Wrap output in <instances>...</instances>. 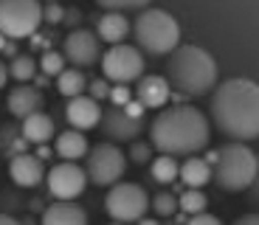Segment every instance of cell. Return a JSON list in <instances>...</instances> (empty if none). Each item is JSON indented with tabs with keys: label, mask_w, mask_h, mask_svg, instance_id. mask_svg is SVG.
<instances>
[{
	"label": "cell",
	"mask_w": 259,
	"mask_h": 225,
	"mask_svg": "<svg viewBox=\"0 0 259 225\" xmlns=\"http://www.w3.org/2000/svg\"><path fill=\"white\" fill-rule=\"evenodd\" d=\"M211 121L231 141L259 138V84L251 79H228L211 90Z\"/></svg>",
	"instance_id": "cell-1"
},
{
	"label": "cell",
	"mask_w": 259,
	"mask_h": 225,
	"mask_svg": "<svg viewBox=\"0 0 259 225\" xmlns=\"http://www.w3.org/2000/svg\"><path fill=\"white\" fill-rule=\"evenodd\" d=\"M211 129L208 118L192 104H175V107L161 110L152 124H149V147L161 155H197L208 147Z\"/></svg>",
	"instance_id": "cell-2"
},
{
	"label": "cell",
	"mask_w": 259,
	"mask_h": 225,
	"mask_svg": "<svg viewBox=\"0 0 259 225\" xmlns=\"http://www.w3.org/2000/svg\"><path fill=\"white\" fill-rule=\"evenodd\" d=\"M178 96H206L217 87V62L200 45H178L166 59V76H163Z\"/></svg>",
	"instance_id": "cell-3"
},
{
	"label": "cell",
	"mask_w": 259,
	"mask_h": 225,
	"mask_svg": "<svg viewBox=\"0 0 259 225\" xmlns=\"http://www.w3.org/2000/svg\"><path fill=\"white\" fill-rule=\"evenodd\" d=\"M259 177L256 152H251L248 144H226L217 149V161L211 166V180L223 192H245Z\"/></svg>",
	"instance_id": "cell-4"
},
{
	"label": "cell",
	"mask_w": 259,
	"mask_h": 225,
	"mask_svg": "<svg viewBox=\"0 0 259 225\" xmlns=\"http://www.w3.org/2000/svg\"><path fill=\"white\" fill-rule=\"evenodd\" d=\"M133 34H136L138 51L152 54V57H169V54L181 45V26H178V20L169 12H163V9H149L147 6L136 17Z\"/></svg>",
	"instance_id": "cell-5"
},
{
	"label": "cell",
	"mask_w": 259,
	"mask_h": 225,
	"mask_svg": "<svg viewBox=\"0 0 259 225\" xmlns=\"http://www.w3.org/2000/svg\"><path fill=\"white\" fill-rule=\"evenodd\" d=\"M42 23V6L37 0H0V34L6 39L34 37Z\"/></svg>",
	"instance_id": "cell-6"
},
{
	"label": "cell",
	"mask_w": 259,
	"mask_h": 225,
	"mask_svg": "<svg viewBox=\"0 0 259 225\" xmlns=\"http://www.w3.org/2000/svg\"><path fill=\"white\" fill-rule=\"evenodd\" d=\"M104 211L113 222H141L149 211V194L138 183H116L104 197Z\"/></svg>",
	"instance_id": "cell-7"
},
{
	"label": "cell",
	"mask_w": 259,
	"mask_h": 225,
	"mask_svg": "<svg viewBox=\"0 0 259 225\" xmlns=\"http://www.w3.org/2000/svg\"><path fill=\"white\" fill-rule=\"evenodd\" d=\"M124 172H127V155L116 147V144H96L93 149H88V169L84 174L96 183V186H116L121 183Z\"/></svg>",
	"instance_id": "cell-8"
},
{
	"label": "cell",
	"mask_w": 259,
	"mask_h": 225,
	"mask_svg": "<svg viewBox=\"0 0 259 225\" xmlns=\"http://www.w3.org/2000/svg\"><path fill=\"white\" fill-rule=\"evenodd\" d=\"M102 73L113 84H130L144 76V54L136 45H113L102 54Z\"/></svg>",
	"instance_id": "cell-9"
},
{
	"label": "cell",
	"mask_w": 259,
	"mask_h": 225,
	"mask_svg": "<svg viewBox=\"0 0 259 225\" xmlns=\"http://www.w3.org/2000/svg\"><path fill=\"white\" fill-rule=\"evenodd\" d=\"M46 180H48V192L57 200H62V203H71L88 186V174H84V169L79 163H57L48 172Z\"/></svg>",
	"instance_id": "cell-10"
},
{
	"label": "cell",
	"mask_w": 259,
	"mask_h": 225,
	"mask_svg": "<svg viewBox=\"0 0 259 225\" xmlns=\"http://www.w3.org/2000/svg\"><path fill=\"white\" fill-rule=\"evenodd\" d=\"M62 57L71 65H76V68H88V65H93V62L102 59V42H99V37L93 31L76 28V31H71L68 37H65Z\"/></svg>",
	"instance_id": "cell-11"
},
{
	"label": "cell",
	"mask_w": 259,
	"mask_h": 225,
	"mask_svg": "<svg viewBox=\"0 0 259 225\" xmlns=\"http://www.w3.org/2000/svg\"><path fill=\"white\" fill-rule=\"evenodd\" d=\"M102 135L107 138V144H124V141H136L138 135L144 132V118H130L124 110L110 107V110H102Z\"/></svg>",
	"instance_id": "cell-12"
},
{
	"label": "cell",
	"mask_w": 259,
	"mask_h": 225,
	"mask_svg": "<svg viewBox=\"0 0 259 225\" xmlns=\"http://www.w3.org/2000/svg\"><path fill=\"white\" fill-rule=\"evenodd\" d=\"M169 99H172V87H169V82L163 76H158V73H144L138 79L136 102L144 110H163Z\"/></svg>",
	"instance_id": "cell-13"
},
{
	"label": "cell",
	"mask_w": 259,
	"mask_h": 225,
	"mask_svg": "<svg viewBox=\"0 0 259 225\" xmlns=\"http://www.w3.org/2000/svg\"><path fill=\"white\" fill-rule=\"evenodd\" d=\"M65 118H68L71 129L84 132V129H91V127H99V121H102V107L91 96H76L65 107Z\"/></svg>",
	"instance_id": "cell-14"
},
{
	"label": "cell",
	"mask_w": 259,
	"mask_h": 225,
	"mask_svg": "<svg viewBox=\"0 0 259 225\" xmlns=\"http://www.w3.org/2000/svg\"><path fill=\"white\" fill-rule=\"evenodd\" d=\"M9 174H12V180L20 189H34L46 177V166L34 155L23 152V155H14L12 161H9Z\"/></svg>",
	"instance_id": "cell-15"
},
{
	"label": "cell",
	"mask_w": 259,
	"mask_h": 225,
	"mask_svg": "<svg viewBox=\"0 0 259 225\" xmlns=\"http://www.w3.org/2000/svg\"><path fill=\"white\" fill-rule=\"evenodd\" d=\"M6 107H9V113H12L14 118L23 121V118L39 113V107H42V93H39L34 84H17V87L9 93Z\"/></svg>",
	"instance_id": "cell-16"
},
{
	"label": "cell",
	"mask_w": 259,
	"mask_h": 225,
	"mask_svg": "<svg viewBox=\"0 0 259 225\" xmlns=\"http://www.w3.org/2000/svg\"><path fill=\"white\" fill-rule=\"evenodd\" d=\"M130 31H133V26H130V20L124 17V14L104 12L102 17H99V23H96L99 42H107L110 48H113V45H121L124 39H127Z\"/></svg>",
	"instance_id": "cell-17"
},
{
	"label": "cell",
	"mask_w": 259,
	"mask_h": 225,
	"mask_svg": "<svg viewBox=\"0 0 259 225\" xmlns=\"http://www.w3.org/2000/svg\"><path fill=\"white\" fill-rule=\"evenodd\" d=\"M23 138L34 147H46L51 138H57V127H54V118L46 113H34V116L23 118V127H20Z\"/></svg>",
	"instance_id": "cell-18"
},
{
	"label": "cell",
	"mask_w": 259,
	"mask_h": 225,
	"mask_svg": "<svg viewBox=\"0 0 259 225\" xmlns=\"http://www.w3.org/2000/svg\"><path fill=\"white\" fill-rule=\"evenodd\" d=\"M54 152L57 158H62V163H76L79 158L88 155V138L76 129H65L54 138Z\"/></svg>",
	"instance_id": "cell-19"
},
{
	"label": "cell",
	"mask_w": 259,
	"mask_h": 225,
	"mask_svg": "<svg viewBox=\"0 0 259 225\" xmlns=\"http://www.w3.org/2000/svg\"><path fill=\"white\" fill-rule=\"evenodd\" d=\"M39 225H88V214L76 203H54L42 211Z\"/></svg>",
	"instance_id": "cell-20"
},
{
	"label": "cell",
	"mask_w": 259,
	"mask_h": 225,
	"mask_svg": "<svg viewBox=\"0 0 259 225\" xmlns=\"http://www.w3.org/2000/svg\"><path fill=\"white\" fill-rule=\"evenodd\" d=\"M178 177L183 180V186L186 189H197V192H203V186L211 183V166H208L203 158H186Z\"/></svg>",
	"instance_id": "cell-21"
},
{
	"label": "cell",
	"mask_w": 259,
	"mask_h": 225,
	"mask_svg": "<svg viewBox=\"0 0 259 225\" xmlns=\"http://www.w3.org/2000/svg\"><path fill=\"white\" fill-rule=\"evenodd\" d=\"M57 90L71 102V99H76V96H84L88 79H84V73L76 71V68H65V71L57 76Z\"/></svg>",
	"instance_id": "cell-22"
},
{
	"label": "cell",
	"mask_w": 259,
	"mask_h": 225,
	"mask_svg": "<svg viewBox=\"0 0 259 225\" xmlns=\"http://www.w3.org/2000/svg\"><path fill=\"white\" fill-rule=\"evenodd\" d=\"M149 174H152L155 183L169 186V183H175V180H178L181 166H178L175 158H169V155H158V158H152V163H149Z\"/></svg>",
	"instance_id": "cell-23"
},
{
	"label": "cell",
	"mask_w": 259,
	"mask_h": 225,
	"mask_svg": "<svg viewBox=\"0 0 259 225\" xmlns=\"http://www.w3.org/2000/svg\"><path fill=\"white\" fill-rule=\"evenodd\" d=\"M37 73H39V68H37V62H34V57H28V54H17V57L9 62V76L20 84L34 82Z\"/></svg>",
	"instance_id": "cell-24"
},
{
	"label": "cell",
	"mask_w": 259,
	"mask_h": 225,
	"mask_svg": "<svg viewBox=\"0 0 259 225\" xmlns=\"http://www.w3.org/2000/svg\"><path fill=\"white\" fill-rule=\"evenodd\" d=\"M206 206H208V197L197 189H186V192L178 197V208L189 217H197V214H206Z\"/></svg>",
	"instance_id": "cell-25"
},
{
	"label": "cell",
	"mask_w": 259,
	"mask_h": 225,
	"mask_svg": "<svg viewBox=\"0 0 259 225\" xmlns=\"http://www.w3.org/2000/svg\"><path fill=\"white\" fill-rule=\"evenodd\" d=\"M37 68H39V73H42L46 79L48 76H59V73L65 71V57L59 51H42Z\"/></svg>",
	"instance_id": "cell-26"
},
{
	"label": "cell",
	"mask_w": 259,
	"mask_h": 225,
	"mask_svg": "<svg viewBox=\"0 0 259 225\" xmlns=\"http://www.w3.org/2000/svg\"><path fill=\"white\" fill-rule=\"evenodd\" d=\"M149 208H152L158 217H175L178 214V197L172 192H158L155 197L149 200Z\"/></svg>",
	"instance_id": "cell-27"
},
{
	"label": "cell",
	"mask_w": 259,
	"mask_h": 225,
	"mask_svg": "<svg viewBox=\"0 0 259 225\" xmlns=\"http://www.w3.org/2000/svg\"><path fill=\"white\" fill-rule=\"evenodd\" d=\"M102 9L104 12H113V14H124L130 12V9H147V3L144 0H102Z\"/></svg>",
	"instance_id": "cell-28"
},
{
	"label": "cell",
	"mask_w": 259,
	"mask_h": 225,
	"mask_svg": "<svg viewBox=\"0 0 259 225\" xmlns=\"http://www.w3.org/2000/svg\"><path fill=\"white\" fill-rule=\"evenodd\" d=\"M107 99H110L113 107L124 110L130 102H133V90H130V84H110V93H107Z\"/></svg>",
	"instance_id": "cell-29"
},
{
	"label": "cell",
	"mask_w": 259,
	"mask_h": 225,
	"mask_svg": "<svg viewBox=\"0 0 259 225\" xmlns=\"http://www.w3.org/2000/svg\"><path fill=\"white\" fill-rule=\"evenodd\" d=\"M130 161L133 163H149L152 161V147L144 141H133V147H130Z\"/></svg>",
	"instance_id": "cell-30"
},
{
	"label": "cell",
	"mask_w": 259,
	"mask_h": 225,
	"mask_svg": "<svg viewBox=\"0 0 259 225\" xmlns=\"http://www.w3.org/2000/svg\"><path fill=\"white\" fill-rule=\"evenodd\" d=\"M88 90H91L88 96H91L93 102H102V99H107V93H110V82H107V79H93Z\"/></svg>",
	"instance_id": "cell-31"
},
{
	"label": "cell",
	"mask_w": 259,
	"mask_h": 225,
	"mask_svg": "<svg viewBox=\"0 0 259 225\" xmlns=\"http://www.w3.org/2000/svg\"><path fill=\"white\" fill-rule=\"evenodd\" d=\"M42 20H46V23H62V20H65V9L57 6V3H51V6L42 9Z\"/></svg>",
	"instance_id": "cell-32"
},
{
	"label": "cell",
	"mask_w": 259,
	"mask_h": 225,
	"mask_svg": "<svg viewBox=\"0 0 259 225\" xmlns=\"http://www.w3.org/2000/svg\"><path fill=\"white\" fill-rule=\"evenodd\" d=\"M186 225H223L214 214H197V217H189Z\"/></svg>",
	"instance_id": "cell-33"
},
{
	"label": "cell",
	"mask_w": 259,
	"mask_h": 225,
	"mask_svg": "<svg viewBox=\"0 0 259 225\" xmlns=\"http://www.w3.org/2000/svg\"><path fill=\"white\" fill-rule=\"evenodd\" d=\"M124 113H127L130 118H144V107L136 102V99H133V102H130L127 107H124Z\"/></svg>",
	"instance_id": "cell-34"
},
{
	"label": "cell",
	"mask_w": 259,
	"mask_h": 225,
	"mask_svg": "<svg viewBox=\"0 0 259 225\" xmlns=\"http://www.w3.org/2000/svg\"><path fill=\"white\" fill-rule=\"evenodd\" d=\"M234 225H259V214H242Z\"/></svg>",
	"instance_id": "cell-35"
},
{
	"label": "cell",
	"mask_w": 259,
	"mask_h": 225,
	"mask_svg": "<svg viewBox=\"0 0 259 225\" xmlns=\"http://www.w3.org/2000/svg\"><path fill=\"white\" fill-rule=\"evenodd\" d=\"M51 155H54V149L46 144V147H37V152H34V158H37V161H48Z\"/></svg>",
	"instance_id": "cell-36"
},
{
	"label": "cell",
	"mask_w": 259,
	"mask_h": 225,
	"mask_svg": "<svg viewBox=\"0 0 259 225\" xmlns=\"http://www.w3.org/2000/svg\"><path fill=\"white\" fill-rule=\"evenodd\" d=\"M6 79H9V65L3 62V59H0V87L6 84Z\"/></svg>",
	"instance_id": "cell-37"
},
{
	"label": "cell",
	"mask_w": 259,
	"mask_h": 225,
	"mask_svg": "<svg viewBox=\"0 0 259 225\" xmlns=\"http://www.w3.org/2000/svg\"><path fill=\"white\" fill-rule=\"evenodd\" d=\"M0 225H20L14 217H9V214H0Z\"/></svg>",
	"instance_id": "cell-38"
},
{
	"label": "cell",
	"mask_w": 259,
	"mask_h": 225,
	"mask_svg": "<svg viewBox=\"0 0 259 225\" xmlns=\"http://www.w3.org/2000/svg\"><path fill=\"white\" fill-rule=\"evenodd\" d=\"M251 197H253V200H256V203H259V177H256V180H253V183H251Z\"/></svg>",
	"instance_id": "cell-39"
},
{
	"label": "cell",
	"mask_w": 259,
	"mask_h": 225,
	"mask_svg": "<svg viewBox=\"0 0 259 225\" xmlns=\"http://www.w3.org/2000/svg\"><path fill=\"white\" fill-rule=\"evenodd\" d=\"M9 42H12V39H6L3 34H0V51H6V45H9Z\"/></svg>",
	"instance_id": "cell-40"
},
{
	"label": "cell",
	"mask_w": 259,
	"mask_h": 225,
	"mask_svg": "<svg viewBox=\"0 0 259 225\" xmlns=\"http://www.w3.org/2000/svg\"><path fill=\"white\" fill-rule=\"evenodd\" d=\"M138 225H158V219H147V217H144V219H141V222H138Z\"/></svg>",
	"instance_id": "cell-41"
},
{
	"label": "cell",
	"mask_w": 259,
	"mask_h": 225,
	"mask_svg": "<svg viewBox=\"0 0 259 225\" xmlns=\"http://www.w3.org/2000/svg\"><path fill=\"white\" fill-rule=\"evenodd\" d=\"M256 166H259V155H256Z\"/></svg>",
	"instance_id": "cell-42"
},
{
	"label": "cell",
	"mask_w": 259,
	"mask_h": 225,
	"mask_svg": "<svg viewBox=\"0 0 259 225\" xmlns=\"http://www.w3.org/2000/svg\"><path fill=\"white\" fill-rule=\"evenodd\" d=\"M110 225H118V222H110Z\"/></svg>",
	"instance_id": "cell-43"
}]
</instances>
